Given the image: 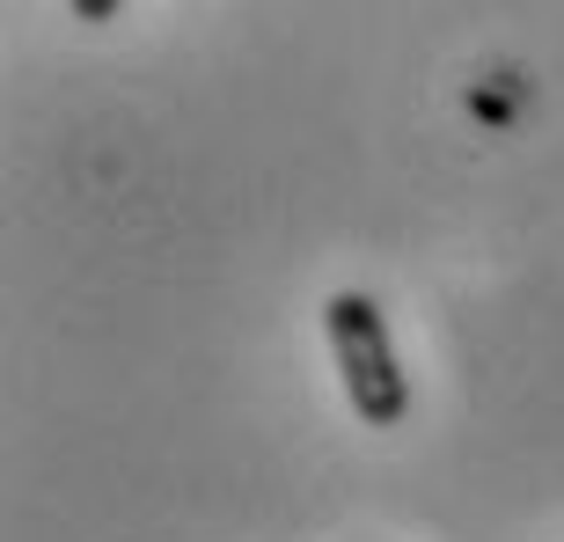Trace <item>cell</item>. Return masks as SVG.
<instances>
[{
  "label": "cell",
  "instance_id": "obj_2",
  "mask_svg": "<svg viewBox=\"0 0 564 542\" xmlns=\"http://www.w3.org/2000/svg\"><path fill=\"white\" fill-rule=\"evenodd\" d=\"M66 8H74V15H82V22H110V15H118V8H126V0H66Z\"/></svg>",
  "mask_w": 564,
  "mask_h": 542
},
{
  "label": "cell",
  "instance_id": "obj_1",
  "mask_svg": "<svg viewBox=\"0 0 564 542\" xmlns=\"http://www.w3.org/2000/svg\"><path fill=\"white\" fill-rule=\"evenodd\" d=\"M323 330H330L337 381H345V403L359 411V425H403V418H411V381H403V367H397L381 301L359 293V286L330 293V301H323Z\"/></svg>",
  "mask_w": 564,
  "mask_h": 542
}]
</instances>
